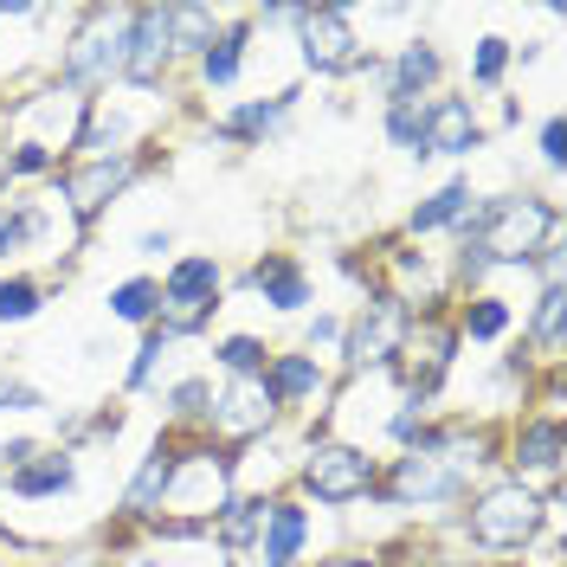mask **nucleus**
Masks as SVG:
<instances>
[{
  "mask_svg": "<svg viewBox=\"0 0 567 567\" xmlns=\"http://www.w3.org/2000/svg\"><path fill=\"white\" fill-rule=\"evenodd\" d=\"M297 110H303V84H290V91H246L226 110H213L207 136L226 142V148H271V142L290 136Z\"/></svg>",
  "mask_w": 567,
  "mask_h": 567,
  "instance_id": "nucleus-20",
  "label": "nucleus"
},
{
  "mask_svg": "<svg viewBox=\"0 0 567 567\" xmlns=\"http://www.w3.org/2000/svg\"><path fill=\"white\" fill-rule=\"evenodd\" d=\"M290 59H297V78L310 84H374L381 91V52L374 39L361 33L354 7H336V0H310L297 33H290Z\"/></svg>",
  "mask_w": 567,
  "mask_h": 567,
  "instance_id": "nucleus-4",
  "label": "nucleus"
},
{
  "mask_svg": "<svg viewBox=\"0 0 567 567\" xmlns=\"http://www.w3.org/2000/svg\"><path fill=\"white\" fill-rule=\"evenodd\" d=\"M535 162H542V175L555 181L548 194L561 200V175H567V116L561 110H542V123H535Z\"/></svg>",
  "mask_w": 567,
  "mask_h": 567,
  "instance_id": "nucleus-41",
  "label": "nucleus"
},
{
  "mask_svg": "<svg viewBox=\"0 0 567 567\" xmlns=\"http://www.w3.org/2000/svg\"><path fill=\"white\" fill-rule=\"evenodd\" d=\"M155 168H168V155L162 148H142V155H110V162H65L59 175L45 181V200L65 213L71 226L91 239L97 226H104L110 213L123 207L130 194H136L142 181L155 175Z\"/></svg>",
  "mask_w": 567,
  "mask_h": 567,
  "instance_id": "nucleus-8",
  "label": "nucleus"
},
{
  "mask_svg": "<svg viewBox=\"0 0 567 567\" xmlns=\"http://www.w3.org/2000/svg\"><path fill=\"white\" fill-rule=\"evenodd\" d=\"M297 349L322 354V361L336 368V349H342V310H329V303H317L310 317H297Z\"/></svg>",
  "mask_w": 567,
  "mask_h": 567,
  "instance_id": "nucleus-42",
  "label": "nucleus"
},
{
  "mask_svg": "<svg viewBox=\"0 0 567 567\" xmlns=\"http://www.w3.org/2000/svg\"><path fill=\"white\" fill-rule=\"evenodd\" d=\"M0 194H13V187H7V175H0Z\"/></svg>",
  "mask_w": 567,
  "mask_h": 567,
  "instance_id": "nucleus-45",
  "label": "nucleus"
},
{
  "mask_svg": "<svg viewBox=\"0 0 567 567\" xmlns=\"http://www.w3.org/2000/svg\"><path fill=\"white\" fill-rule=\"evenodd\" d=\"M484 477H496V425L484 413H432L413 445L381 458V491L368 509L393 516L406 535H445Z\"/></svg>",
  "mask_w": 567,
  "mask_h": 567,
  "instance_id": "nucleus-1",
  "label": "nucleus"
},
{
  "mask_svg": "<svg viewBox=\"0 0 567 567\" xmlns=\"http://www.w3.org/2000/svg\"><path fill=\"white\" fill-rule=\"evenodd\" d=\"M271 336H258V329H219L213 336V374L219 381H233V374H265V361H271Z\"/></svg>",
  "mask_w": 567,
  "mask_h": 567,
  "instance_id": "nucleus-37",
  "label": "nucleus"
},
{
  "mask_svg": "<svg viewBox=\"0 0 567 567\" xmlns=\"http://www.w3.org/2000/svg\"><path fill=\"white\" fill-rule=\"evenodd\" d=\"M123 39H130V7H110V0H91L78 7L59 33V52H52V84L78 91L84 104L104 97L123 84Z\"/></svg>",
  "mask_w": 567,
  "mask_h": 567,
  "instance_id": "nucleus-5",
  "label": "nucleus"
},
{
  "mask_svg": "<svg viewBox=\"0 0 567 567\" xmlns=\"http://www.w3.org/2000/svg\"><path fill=\"white\" fill-rule=\"evenodd\" d=\"M104 567H239L207 529H175V523H148V529L104 523Z\"/></svg>",
  "mask_w": 567,
  "mask_h": 567,
  "instance_id": "nucleus-16",
  "label": "nucleus"
},
{
  "mask_svg": "<svg viewBox=\"0 0 567 567\" xmlns=\"http://www.w3.org/2000/svg\"><path fill=\"white\" fill-rule=\"evenodd\" d=\"M374 271H381V290H393L413 317H439V310H452V271H445V251L432 246H413V239H381L374 246Z\"/></svg>",
  "mask_w": 567,
  "mask_h": 567,
  "instance_id": "nucleus-17",
  "label": "nucleus"
},
{
  "mask_svg": "<svg viewBox=\"0 0 567 567\" xmlns=\"http://www.w3.org/2000/svg\"><path fill=\"white\" fill-rule=\"evenodd\" d=\"M194 97H239L251 84V20L246 7H233L226 13V27L213 33V45L194 59Z\"/></svg>",
  "mask_w": 567,
  "mask_h": 567,
  "instance_id": "nucleus-26",
  "label": "nucleus"
},
{
  "mask_svg": "<svg viewBox=\"0 0 567 567\" xmlns=\"http://www.w3.org/2000/svg\"><path fill=\"white\" fill-rule=\"evenodd\" d=\"M509 71H516V39L509 33H477L464 52V97H503L509 91Z\"/></svg>",
  "mask_w": 567,
  "mask_h": 567,
  "instance_id": "nucleus-33",
  "label": "nucleus"
},
{
  "mask_svg": "<svg viewBox=\"0 0 567 567\" xmlns=\"http://www.w3.org/2000/svg\"><path fill=\"white\" fill-rule=\"evenodd\" d=\"M155 400H162V432H207L213 413V368H181V374H162L155 381Z\"/></svg>",
  "mask_w": 567,
  "mask_h": 567,
  "instance_id": "nucleus-31",
  "label": "nucleus"
},
{
  "mask_svg": "<svg viewBox=\"0 0 567 567\" xmlns=\"http://www.w3.org/2000/svg\"><path fill=\"white\" fill-rule=\"evenodd\" d=\"M84 246L91 239L45 194H7L0 200V271H45L52 278V265H71Z\"/></svg>",
  "mask_w": 567,
  "mask_h": 567,
  "instance_id": "nucleus-10",
  "label": "nucleus"
},
{
  "mask_svg": "<svg viewBox=\"0 0 567 567\" xmlns=\"http://www.w3.org/2000/svg\"><path fill=\"white\" fill-rule=\"evenodd\" d=\"M496 471L503 477H516V484H529V491H561L567 477V420L555 413H509V425L496 432Z\"/></svg>",
  "mask_w": 567,
  "mask_h": 567,
  "instance_id": "nucleus-14",
  "label": "nucleus"
},
{
  "mask_svg": "<svg viewBox=\"0 0 567 567\" xmlns=\"http://www.w3.org/2000/svg\"><path fill=\"white\" fill-rule=\"evenodd\" d=\"M303 452V425H278L265 439H251L233 452V496H278L290 491V471Z\"/></svg>",
  "mask_w": 567,
  "mask_h": 567,
  "instance_id": "nucleus-27",
  "label": "nucleus"
},
{
  "mask_svg": "<svg viewBox=\"0 0 567 567\" xmlns=\"http://www.w3.org/2000/svg\"><path fill=\"white\" fill-rule=\"evenodd\" d=\"M381 142L400 148L406 162H432V148H425V104H381Z\"/></svg>",
  "mask_w": 567,
  "mask_h": 567,
  "instance_id": "nucleus-39",
  "label": "nucleus"
},
{
  "mask_svg": "<svg viewBox=\"0 0 567 567\" xmlns=\"http://www.w3.org/2000/svg\"><path fill=\"white\" fill-rule=\"evenodd\" d=\"M59 303V284L45 271H0V329H27Z\"/></svg>",
  "mask_w": 567,
  "mask_h": 567,
  "instance_id": "nucleus-35",
  "label": "nucleus"
},
{
  "mask_svg": "<svg viewBox=\"0 0 567 567\" xmlns=\"http://www.w3.org/2000/svg\"><path fill=\"white\" fill-rule=\"evenodd\" d=\"M175 452H181V432H155V439H148V452L130 464V477H123V491H116V516H110V523H123V529H148V523H155L162 491H168V471H175Z\"/></svg>",
  "mask_w": 567,
  "mask_h": 567,
  "instance_id": "nucleus-28",
  "label": "nucleus"
},
{
  "mask_svg": "<svg viewBox=\"0 0 567 567\" xmlns=\"http://www.w3.org/2000/svg\"><path fill=\"white\" fill-rule=\"evenodd\" d=\"M226 503H233V452H226V445H213L207 432H187V439H181V452H175V471H168V491H162L155 523L207 529Z\"/></svg>",
  "mask_w": 567,
  "mask_h": 567,
  "instance_id": "nucleus-11",
  "label": "nucleus"
},
{
  "mask_svg": "<svg viewBox=\"0 0 567 567\" xmlns=\"http://www.w3.org/2000/svg\"><path fill=\"white\" fill-rule=\"evenodd\" d=\"M471 213H477V181H471V175H445L439 187H425L420 200L406 207V219H400V239H413V246L458 239Z\"/></svg>",
  "mask_w": 567,
  "mask_h": 567,
  "instance_id": "nucleus-29",
  "label": "nucleus"
},
{
  "mask_svg": "<svg viewBox=\"0 0 567 567\" xmlns=\"http://www.w3.org/2000/svg\"><path fill=\"white\" fill-rule=\"evenodd\" d=\"M175 116V97H142V91H104L84 104V130L71 162H110V155H142V148H162V130Z\"/></svg>",
  "mask_w": 567,
  "mask_h": 567,
  "instance_id": "nucleus-9",
  "label": "nucleus"
},
{
  "mask_svg": "<svg viewBox=\"0 0 567 567\" xmlns=\"http://www.w3.org/2000/svg\"><path fill=\"white\" fill-rule=\"evenodd\" d=\"M290 491L303 503H317V509H329V516H354L381 491V458L349 445V439H329L322 425H303V452H297V471H290Z\"/></svg>",
  "mask_w": 567,
  "mask_h": 567,
  "instance_id": "nucleus-7",
  "label": "nucleus"
},
{
  "mask_svg": "<svg viewBox=\"0 0 567 567\" xmlns=\"http://www.w3.org/2000/svg\"><path fill=\"white\" fill-rule=\"evenodd\" d=\"M425 148H432V162H458L464 175L491 148V110L477 97H464V91H439L425 104Z\"/></svg>",
  "mask_w": 567,
  "mask_h": 567,
  "instance_id": "nucleus-22",
  "label": "nucleus"
},
{
  "mask_svg": "<svg viewBox=\"0 0 567 567\" xmlns=\"http://www.w3.org/2000/svg\"><path fill=\"white\" fill-rule=\"evenodd\" d=\"M130 251H136L142 265H168V258H175V226H142Z\"/></svg>",
  "mask_w": 567,
  "mask_h": 567,
  "instance_id": "nucleus-43",
  "label": "nucleus"
},
{
  "mask_svg": "<svg viewBox=\"0 0 567 567\" xmlns=\"http://www.w3.org/2000/svg\"><path fill=\"white\" fill-rule=\"evenodd\" d=\"M168 84H175V59H168L162 0H136V7H130V39H123V91L168 97Z\"/></svg>",
  "mask_w": 567,
  "mask_h": 567,
  "instance_id": "nucleus-24",
  "label": "nucleus"
},
{
  "mask_svg": "<svg viewBox=\"0 0 567 567\" xmlns=\"http://www.w3.org/2000/svg\"><path fill=\"white\" fill-rule=\"evenodd\" d=\"M33 567H104V555H52V561H33Z\"/></svg>",
  "mask_w": 567,
  "mask_h": 567,
  "instance_id": "nucleus-44",
  "label": "nucleus"
},
{
  "mask_svg": "<svg viewBox=\"0 0 567 567\" xmlns=\"http://www.w3.org/2000/svg\"><path fill=\"white\" fill-rule=\"evenodd\" d=\"M162 20H168V59L181 71L213 45V33L226 27V7H213V0H162Z\"/></svg>",
  "mask_w": 567,
  "mask_h": 567,
  "instance_id": "nucleus-32",
  "label": "nucleus"
},
{
  "mask_svg": "<svg viewBox=\"0 0 567 567\" xmlns=\"http://www.w3.org/2000/svg\"><path fill=\"white\" fill-rule=\"evenodd\" d=\"M406 329H413V310L368 284L354 297V310H342V349H336V381H354V374H393L400 368V349H406Z\"/></svg>",
  "mask_w": 567,
  "mask_h": 567,
  "instance_id": "nucleus-12",
  "label": "nucleus"
},
{
  "mask_svg": "<svg viewBox=\"0 0 567 567\" xmlns=\"http://www.w3.org/2000/svg\"><path fill=\"white\" fill-rule=\"evenodd\" d=\"M175 349H187L175 329H142L136 349H130V361H123V381H116V400H142V393H155V381L168 374V361H175Z\"/></svg>",
  "mask_w": 567,
  "mask_h": 567,
  "instance_id": "nucleus-34",
  "label": "nucleus"
},
{
  "mask_svg": "<svg viewBox=\"0 0 567 567\" xmlns=\"http://www.w3.org/2000/svg\"><path fill=\"white\" fill-rule=\"evenodd\" d=\"M542 523H548V496L496 471V477H484V484L458 503V516H452V529L445 535L458 542L464 555H477V561L516 567L535 548Z\"/></svg>",
  "mask_w": 567,
  "mask_h": 567,
  "instance_id": "nucleus-2",
  "label": "nucleus"
},
{
  "mask_svg": "<svg viewBox=\"0 0 567 567\" xmlns=\"http://www.w3.org/2000/svg\"><path fill=\"white\" fill-rule=\"evenodd\" d=\"M155 310H162V284H155V271H130V278H116L104 290V317L116 322V329H155Z\"/></svg>",
  "mask_w": 567,
  "mask_h": 567,
  "instance_id": "nucleus-36",
  "label": "nucleus"
},
{
  "mask_svg": "<svg viewBox=\"0 0 567 567\" xmlns=\"http://www.w3.org/2000/svg\"><path fill=\"white\" fill-rule=\"evenodd\" d=\"M155 284H162L155 322L175 329L181 342H200L213 329V317L226 310V258H219V251H175V258L155 271Z\"/></svg>",
  "mask_w": 567,
  "mask_h": 567,
  "instance_id": "nucleus-13",
  "label": "nucleus"
},
{
  "mask_svg": "<svg viewBox=\"0 0 567 567\" xmlns=\"http://www.w3.org/2000/svg\"><path fill=\"white\" fill-rule=\"evenodd\" d=\"M452 336H458V349H509L516 342V322H523V310H516V297H503V290H471V297H452Z\"/></svg>",
  "mask_w": 567,
  "mask_h": 567,
  "instance_id": "nucleus-30",
  "label": "nucleus"
},
{
  "mask_svg": "<svg viewBox=\"0 0 567 567\" xmlns=\"http://www.w3.org/2000/svg\"><path fill=\"white\" fill-rule=\"evenodd\" d=\"M0 130H7L0 142H39L59 162H71L78 130H84V97L65 91V84H52V78H39L33 91H7L0 97Z\"/></svg>",
  "mask_w": 567,
  "mask_h": 567,
  "instance_id": "nucleus-15",
  "label": "nucleus"
},
{
  "mask_svg": "<svg viewBox=\"0 0 567 567\" xmlns=\"http://www.w3.org/2000/svg\"><path fill=\"white\" fill-rule=\"evenodd\" d=\"M458 239H477L503 278H509V271L529 278V265L542 258V246L561 239V200H555V194H535V187L477 194V213L464 219Z\"/></svg>",
  "mask_w": 567,
  "mask_h": 567,
  "instance_id": "nucleus-3",
  "label": "nucleus"
},
{
  "mask_svg": "<svg viewBox=\"0 0 567 567\" xmlns=\"http://www.w3.org/2000/svg\"><path fill=\"white\" fill-rule=\"evenodd\" d=\"M265 388H271V400L290 425H317L329 393H336V368L322 354L297 349V342H278L271 361H265Z\"/></svg>",
  "mask_w": 567,
  "mask_h": 567,
  "instance_id": "nucleus-21",
  "label": "nucleus"
},
{
  "mask_svg": "<svg viewBox=\"0 0 567 567\" xmlns=\"http://www.w3.org/2000/svg\"><path fill=\"white\" fill-rule=\"evenodd\" d=\"M233 290H246V297H258L271 317H284V322H297V317H310L322 297H317V271L303 265V251H258L239 278H226V297Z\"/></svg>",
  "mask_w": 567,
  "mask_h": 567,
  "instance_id": "nucleus-19",
  "label": "nucleus"
},
{
  "mask_svg": "<svg viewBox=\"0 0 567 567\" xmlns=\"http://www.w3.org/2000/svg\"><path fill=\"white\" fill-rule=\"evenodd\" d=\"M39 413H52V393L39 388L33 374L0 361V420H39Z\"/></svg>",
  "mask_w": 567,
  "mask_h": 567,
  "instance_id": "nucleus-40",
  "label": "nucleus"
},
{
  "mask_svg": "<svg viewBox=\"0 0 567 567\" xmlns=\"http://www.w3.org/2000/svg\"><path fill=\"white\" fill-rule=\"evenodd\" d=\"M452 78V59L432 33H406L393 52H381V104H432Z\"/></svg>",
  "mask_w": 567,
  "mask_h": 567,
  "instance_id": "nucleus-23",
  "label": "nucleus"
},
{
  "mask_svg": "<svg viewBox=\"0 0 567 567\" xmlns=\"http://www.w3.org/2000/svg\"><path fill=\"white\" fill-rule=\"evenodd\" d=\"M290 425L278 413V400L265 388V374H233V381H219L213 374V413H207V439L213 445H226V452H239L251 439H265V432H278Z\"/></svg>",
  "mask_w": 567,
  "mask_h": 567,
  "instance_id": "nucleus-18",
  "label": "nucleus"
},
{
  "mask_svg": "<svg viewBox=\"0 0 567 567\" xmlns=\"http://www.w3.org/2000/svg\"><path fill=\"white\" fill-rule=\"evenodd\" d=\"M349 548V523L329 516L317 503H303L297 491L265 496V516H258V535L239 555V567H322Z\"/></svg>",
  "mask_w": 567,
  "mask_h": 567,
  "instance_id": "nucleus-6",
  "label": "nucleus"
},
{
  "mask_svg": "<svg viewBox=\"0 0 567 567\" xmlns=\"http://www.w3.org/2000/svg\"><path fill=\"white\" fill-rule=\"evenodd\" d=\"M0 567H7V561H0Z\"/></svg>",
  "mask_w": 567,
  "mask_h": 567,
  "instance_id": "nucleus-46",
  "label": "nucleus"
},
{
  "mask_svg": "<svg viewBox=\"0 0 567 567\" xmlns=\"http://www.w3.org/2000/svg\"><path fill=\"white\" fill-rule=\"evenodd\" d=\"M258 516H265V496H233V503L207 523V535L233 555V561H239V555L251 548V535H258Z\"/></svg>",
  "mask_w": 567,
  "mask_h": 567,
  "instance_id": "nucleus-38",
  "label": "nucleus"
},
{
  "mask_svg": "<svg viewBox=\"0 0 567 567\" xmlns=\"http://www.w3.org/2000/svg\"><path fill=\"white\" fill-rule=\"evenodd\" d=\"M78 491H84V452H65V445H45L39 458H27L20 471L0 477V503H13V509L78 503Z\"/></svg>",
  "mask_w": 567,
  "mask_h": 567,
  "instance_id": "nucleus-25",
  "label": "nucleus"
}]
</instances>
